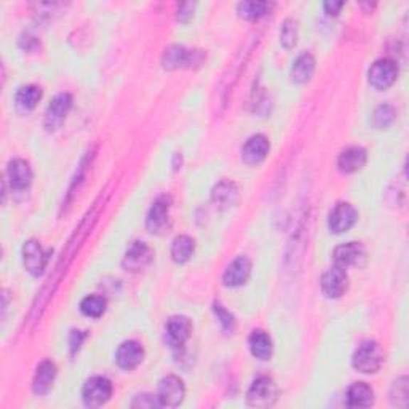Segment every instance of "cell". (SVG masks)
I'll use <instances>...</instances> for the list:
<instances>
[{
  "instance_id": "obj_16",
  "label": "cell",
  "mask_w": 409,
  "mask_h": 409,
  "mask_svg": "<svg viewBox=\"0 0 409 409\" xmlns=\"http://www.w3.org/2000/svg\"><path fill=\"white\" fill-rule=\"evenodd\" d=\"M142 358H144V349L136 341H127L120 344V347L115 352L117 365L122 369H127V371L139 366Z\"/></svg>"
},
{
  "instance_id": "obj_14",
  "label": "cell",
  "mask_w": 409,
  "mask_h": 409,
  "mask_svg": "<svg viewBox=\"0 0 409 409\" xmlns=\"http://www.w3.org/2000/svg\"><path fill=\"white\" fill-rule=\"evenodd\" d=\"M6 179L11 191H26L32 183V170L26 160L15 159L6 166Z\"/></svg>"
},
{
  "instance_id": "obj_18",
  "label": "cell",
  "mask_w": 409,
  "mask_h": 409,
  "mask_svg": "<svg viewBox=\"0 0 409 409\" xmlns=\"http://www.w3.org/2000/svg\"><path fill=\"white\" fill-rule=\"evenodd\" d=\"M322 290L323 294L329 299L341 297L347 290V274L342 269H331L322 278Z\"/></svg>"
},
{
  "instance_id": "obj_10",
  "label": "cell",
  "mask_w": 409,
  "mask_h": 409,
  "mask_svg": "<svg viewBox=\"0 0 409 409\" xmlns=\"http://www.w3.org/2000/svg\"><path fill=\"white\" fill-rule=\"evenodd\" d=\"M70 106H73V96L69 93H60L56 95L53 101L50 102L45 114V127L48 129H56L63 125L66 120V115L69 114Z\"/></svg>"
},
{
  "instance_id": "obj_9",
  "label": "cell",
  "mask_w": 409,
  "mask_h": 409,
  "mask_svg": "<svg viewBox=\"0 0 409 409\" xmlns=\"http://www.w3.org/2000/svg\"><path fill=\"white\" fill-rule=\"evenodd\" d=\"M191 333H192V323L187 317L176 315L171 317L170 320L166 322L165 326L166 342L170 344L173 349L183 347L186 341L191 337Z\"/></svg>"
},
{
  "instance_id": "obj_29",
  "label": "cell",
  "mask_w": 409,
  "mask_h": 409,
  "mask_svg": "<svg viewBox=\"0 0 409 409\" xmlns=\"http://www.w3.org/2000/svg\"><path fill=\"white\" fill-rule=\"evenodd\" d=\"M391 400L392 405L398 408H406L409 401V386H408V378L403 376L393 382L392 391H391Z\"/></svg>"
},
{
  "instance_id": "obj_13",
  "label": "cell",
  "mask_w": 409,
  "mask_h": 409,
  "mask_svg": "<svg viewBox=\"0 0 409 409\" xmlns=\"http://www.w3.org/2000/svg\"><path fill=\"white\" fill-rule=\"evenodd\" d=\"M270 142L264 134H255L245 142L242 149V160L246 165H259L267 157Z\"/></svg>"
},
{
  "instance_id": "obj_24",
  "label": "cell",
  "mask_w": 409,
  "mask_h": 409,
  "mask_svg": "<svg viewBox=\"0 0 409 409\" xmlns=\"http://www.w3.org/2000/svg\"><path fill=\"white\" fill-rule=\"evenodd\" d=\"M315 70V60L314 56L309 53L301 55L293 64V69H291V77L296 83H306L312 79Z\"/></svg>"
},
{
  "instance_id": "obj_21",
  "label": "cell",
  "mask_w": 409,
  "mask_h": 409,
  "mask_svg": "<svg viewBox=\"0 0 409 409\" xmlns=\"http://www.w3.org/2000/svg\"><path fill=\"white\" fill-rule=\"evenodd\" d=\"M347 406L349 408H368L373 405L374 392L365 382H355L347 391Z\"/></svg>"
},
{
  "instance_id": "obj_22",
  "label": "cell",
  "mask_w": 409,
  "mask_h": 409,
  "mask_svg": "<svg viewBox=\"0 0 409 409\" xmlns=\"http://www.w3.org/2000/svg\"><path fill=\"white\" fill-rule=\"evenodd\" d=\"M211 198H213V202L221 208L232 206L238 198L237 186L233 184L232 181H225V179L221 181V183L214 186V189L211 192Z\"/></svg>"
},
{
  "instance_id": "obj_12",
  "label": "cell",
  "mask_w": 409,
  "mask_h": 409,
  "mask_svg": "<svg viewBox=\"0 0 409 409\" xmlns=\"http://www.w3.org/2000/svg\"><path fill=\"white\" fill-rule=\"evenodd\" d=\"M152 256V250L146 243L133 242L123 256L122 264L129 272H139L151 264Z\"/></svg>"
},
{
  "instance_id": "obj_11",
  "label": "cell",
  "mask_w": 409,
  "mask_h": 409,
  "mask_svg": "<svg viewBox=\"0 0 409 409\" xmlns=\"http://www.w3.org/2000/svg\"><path fill=\"white\" fill-rule=\"evenodd\" d=\"M358 219V213H356L355 208L350 203H337L334 206V210L331 211L328 225L331 232L334 233H344L350 230L354 227V224Z\"/></svg>"
},
{
  "instance_id": "obj_35",
  "label": "cell",
  "mask_w": 409,
  "mask_h": 409,
  "mask_svg": "<svg viewBox=\"0 0 409 409\" xmlns=\"http://www.w3.org/2000/svg\"><path fill=\"white\" fill-rule=\"evenodd\" d=\"M323 6H324V11H326L328 15L336 16V15H339V11L344 6V4L342 2H324Z\"/></svg>"
},
{
  "instance_id": "obj_28",
  "label": "cell",
  "mask_w": 409,
  "mask_h": 409,
  "mask_svg": "<svg viewBox=\"0 0 409 409\" xmlns=\"http://www.w3.org/2000/svg\"><path fill=\"white\" fill-rule=\"evenodd\" d=\"M106 306H107V302L102 296L92 294V296H87L85 299L80 302V310L85 317L100 318L104 312H106Z\"/></svg>"
},
{
  "instance_id": "obj_36",
  "label": "cell",
  "mask_w": 409,
  "mask_h": 409,
  "mask_svg": "<svg viewBox=\"0 0 409 409\" xmlns=\"http://www.w3.org/2000/svg\"><path fill=\"white\" fill-rule=\"evenodd\" d=\"M83 337H85V334H82L80 331H74L73 339H70V349H73V352H75V350L80 347Z\"/></svg>"
},
{
  "instance_id": "obj_25",
  "label": "cell",
  "mask_w": 409,
  "mask_h": 409,
  "mask_svg": "<svg viewBox=\"0 0 409 409\" xmlns=\"http://www.w3.org/2000/svg\"><path fill=\"white\" fill-rule=\"evenodd\" d=\"M193 250H196V242L193 238L187 235H179L173 240L171 245V257L174 262L184 264L189 261L193 255Z\"/></svg>"
},
{
  "instance_id": "obj_6",
  "label": "cell",
  "mask_w": 409,
  "mask_h": 409,
  "mask_svg": "<svg viewBox=\"0 0 409 409\" xmlns=\"http://www.w3.org/2000/svg\"><path fill=\"white\" fill-rule=\"evenodd\" d=\"M50 251H47L37 240H28L23 246V264L31 275L38 277L47 269Z\"/></svg>"
},
{
  "instance_id": "obj_17",
  "label": "cell",
  "mask_w": 409,
  "mask_h": 409,
  "mask_svg": "<svg viewBox=\"0 0 409 409\" xmlns=\"http://www.w3.org/2000/svg\"><path fill=\"white\" fill-rule=\"evenodd\" d=\"M56 374H58V369L53 361H48V360L42 361L41 365L37 366L34 381H32V391H34V393L38 395V397L47 395L55 384Z\"/></svg>"
},
{
  "instance_id": "obj_34",
  "label": "cell",
  "mask_w": 409,
  "mask_h": 409,
  "mask_svg": "<svg viewBox=\"0 0 409 409\" xmlns=\"http://www.w3.org/2000/svg\"><path fill=\"white\" fill-rule=\"evenodd\" d=\"M193 16V4H183L178 9V19L181 23H189V19Z\"/></svg>"
},
{
  "instance_id": "obj_23",
  "label": "cell",
  "mask_w": 409,
  "mask_h": 409,
  "mask_svg": "<svg viewBox=\"0 0 409 409\" xmlns=\"http://www.w3.org/2000/svg\"><path fill=\"white\" fill-rule=\"evenodd\" d=\"M248 344L253 356H256L257 360H269L272 352H274L270 336L265 334L264 331H255V333L250 336Z\"/></svg>"
},
{
  "instance_id": "obj_30",
  "label": "cell",
  "mask_w": 409,
  "mask_h": 409,
  "mask_svg": "<svg viewBox=\"0 0 409 409\" xmlns=\"http://www.w3.org/2000/svg\"><path fill=\"white\" fill-rule=\"evenodd\" d=\"M395 120V109L391 104H382L373 114V125L378 129H386L393 123Z\"/></svg>"
},
{
  "instance_id": "obj_33",
  "label": "cell",
  "mask_w": 409,
  "mask_h": 409,
  "mask_svg": "<svg viewBox=\"0 0 409 409\" xmlns=\"http://www.w3.org/2000/svg\"><path fill=\"white\" fill-rule=\"evenodd\" d=\"M132 406L133 408H157L160 406V403H159L157 395L142 393V395H136Z\"/></svg>"
},
{
  "instance_id": "obj_1",
  "label": "cell",
  "mask_w": 409,
  "mask_h": 409,
  "mask_svg": "<svg viewBox=\"0 0 409 409\" xmlns=\"http://www.w3.org/2000/svg\"><path fill=\"white\" fill-rule=\"evenodd\" d=\"M384 363V352L378 342L368 341L355 350L352 356V366L363 374L378 373Z\"/></svg>"
},
{
  "instance_id": "obj_27",
  "label": "cell",
  "mask_w": 409,
  "mask_h": 409,
  "mask_svg": "<svg viewBox=\"0 0 409 409\" xmlns=\"http://www.w3.org/2000/svg\"><path fill=\"white\" fill-rule=\"evenodd\" d=\"M238 15L250 19V21H256V19L262 18L270 11V4L267 2H240L237 5Z\"/></svg>"
},
{
  "instance_id": "obj_19",
  "label": "cell",
  "mask_w": 409,
  "mask_h": 409,
  "mask_svg": "<svg viewBox=\"0 0 409 409\" xmlns=\"http://www.w3.org/2000/svg\"><path fill=\"white\" fill-rule=\"evenodd\" d=\"M366 151L360 146H352L344 151L337 159V166L342 173H355L366 165Z\"/></svg>"
},
{
  "instance_id": "obj_3",
  "label": "cell",
  "mask_w": 409,
  "mask_h": 409,
  "mask_svg": "<svg viewBox=\"0 0 409 409\" xmlns=\"http://www.w3.org/2000/svg\"><path fill=\"white\" fill-rule=\"evenodd\" d=\"M203 63V53L198 50H187L181 45H171L168 47L161 58V64L168 70L181 69V68H192L193 64H202Z\"/></svg>"
},
{
  "instance_id": "obj_31",
  "label": "cell",
  "mask_w": 409,
  "mask_h": 409,
  "mask_svg": "<svg viewBox=\"0 0 409 409\" xmlns=\"http://www.w3.org/2000/svg\"><path fill=\"white\" fill-rule=\"evenodd\" d=\"M297 42V23L294 19H285L280 29V43L285 48H293Z\"/></svg>"
},
{
  "instance_id": "obj_26",
  "label": "cell",
  "mask_w": 409,
  "mask_h": 409,
  "mask_svg": "<svg viewBox=\"0 0 409 409\" xmlns=\"http://www.w3.org/2000/svg\"><path fill=\"white\" fill-rule=\"evenodd\" d=\"M42 98V90L36 87V85H26L21 87L16 92L15 96V102H16V107L19 110H24V112H28V110H32L36 106L37 102L41 101Z\"/></svg>"
},
{
  "instance_id": "obj_20",
  "label": "cell",
  "mask_w": 409,
  "mask_h": 409,
  "mask_svg": "<svg viewBox=\"0 0 409 409\" xmlns=\"http://www.w3.org/2000/svg\"><path fill=\"white\" fill-rule=\"evenodd\" d=\"M168 211H170V203H168L165 198H159L147 213V230L152 233H160L164 230L168 225Z\"/></svg>"
},
{
  "instance_id": "obj_32",
  "label": "cell",
  "mask_w": 409,
  "mask_h": 409,
  "mask_svg": "<svg viewBox=\"0 0 409 409\" xmlns=\"http://www.w3.org/2000/svg\"><path fill=\"white\" fill-rule=\"evenodd\" d=\"M214 314H216L219 323L223 324V328L225 331H232L235 326V320H233V315L229 310H225L221 304H214Z\"/></svg>"
},
{
  "instance_id": "obj_7",
  "label": "cell",
  "mask_w": 409,
  "mask_h": 409,
  "mask_svg": "<svg viewBox=\"0 0 409 409\" xmlns=\"http://www.w3.org/2000/svg\"><path fill=\"white\" fill-rule=\"evenodd\" d=\"M186 397V387L184 382L176 376H166V378L159 382V392L157 398L160 406L166 408H176Z\"/></svg>"
},
{
  "instance_id": "obj_15",
  "label": "cell",
  "mask_w": 409,
  "mask_h": 409,
  "mask_svg": "<svg viewBox=\"0 0 409 409\" xmlns=\"http://www.w3.org/2000/svg\"><path fill=\"white\" fill-rule=\"evenodd\" d=\"M251 275V262L248 257L238 256L237 259L227 265V269L224 270L223 275V283L229 288L242 287L243 283H246Z\"/></svg>"
},
{
  "instance_id": "obj_2",
  "label": "cell",
  "mask_w": 409,
  "mask_h": 409,
  "mask_svg": "<svg viewBox=\"0 0 409 409\" xmlns=\"http://www.w3.org/2000/svg\"><path fill=\"white\" fill-rule=\"evenodd\" d=\"M112 397V384L102 376L88 379L82 388V400L87 408H101Z\"/></svg>"
},
{
  "instance_id": "obj_4",
  "label": "cell",
  "mask_w": 409,
  "mask_h": 409,
  "mask_svg": "<svg viewBox=\"0 0 409 409\" xmlns=\"http://www.w3.org/2000/svg\"><path fill=\"white\" fill-rule=\"evenodd\" d=\"M277 395L278 391L275 382L267 376H261L248 388L246 401L253 408H269L277 401Z\"/></svg>"
},
{
  "instance_id": "obj_8",
  "label": "cell",
  "mask_w": 409,
  "mask_h": 409,
  "mask_svg": "<svg viewBox=\"0 0 409 409\" xmlns=\"http://www.w3.org/2000/svg\"><path fill=\"white\" fill-rule=\"evenodd\" d=\"M365 256H366V253L361 243L350 242V243L337 246L333 253V262H334V267L347 270L349 267L360 265L363 259H365Z\"/></svg>"
},
{
  "instance_id": "obj_5",
  "label": "cell",
  "mask_w": 409,
  "mask_h": 409,
  "mask_svg": "<svg viewBox=\"0 0 409 409\" xmlns=\"http://www.w3.org/2000/svg\"><path fill=\"white\" fill-rule=\"evenodd\" d=\"M398 77V66L397 63L391 58H382L376 61L368 70V79L371 87L376 90H387L391 88Z\"/></svg>"
}]
</instances>
